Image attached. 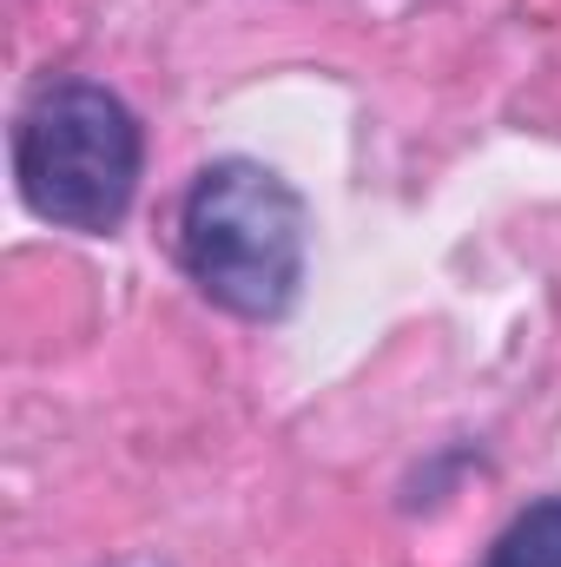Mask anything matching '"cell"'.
I'll use <instances>...</instances> for the list:
<instances>
[{
  "label": "cell",
  "instance_id": "1",
  "mask_svg": "<svg viewBox=\"0 0 561 567\" xmlns=\"http://www.w3.org/2000/svg\"><path fill=\"white\" fill-rule=\"evenodd\" d=\"M178 265L218 310L278 323L310 265V212L297 185L265 158H212L178 205Z\"/></svg>",
  "mask_w": 561,
  "mask_h": 567
},
{
  "label": "cell",
  "instance_id": "2",
  "mask_svg": "<svg viewBox=\"0 0 561 567\" xmlns=\"http://www.w3.org/2000/svg\"><path fill=\"white\" fill-rule=\"evenodd\" d=\"M145 172L140 113L100 80H47L13 126V178L33 218L106 238L126 225Z\"/></svg>",
  "mask_w": 561,
  "mask_h": 567
},
{
  "label": "cell",
  "instance_id": "3",
  "mask_svg": "<svg viewBox=\"0 0 561 567\" xmlns=\"http://www.w3.org/2000/svg\"><path fill=\"white\" fill-rule=\"evenodd\" d=\"M482 567H561V495L529 502L489 548Z\"/></svg>",
  "mask_w": 561,
  "mask_h": 567
}]
</instances>
